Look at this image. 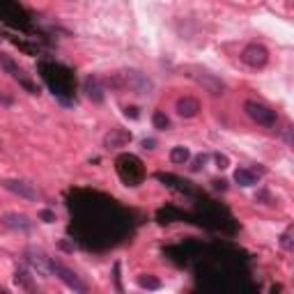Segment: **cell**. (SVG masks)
<instances>
[{"label":"cell","instance_id":"cell-1","mask_svg":"<svg viewBox=\"0 0 294 294\" xmlns=\"http://www.w3.org/2000/svg\"><path fill=\"white\" fill-rule=\"evenodd\" d=\"M115 85H118V88H129V90L136 92V94H152L154 92L152 78H147L145 74L134 72V69L120 72L118 76H115Z\"/></svg>","mask_w":294,"mask_h":294},{"label":"cell","instance_id":"cell-2","mask_svg":"<svg viewBox=\"0 0 294 294\" xmlns=\"http://www.w3.org/2000/svg\"><path fill=\"white\" fill-rule=\"evenodd\" d=\"M118 172L129 186H136V184H140V180H142L140 161H138L136 156H131V154H122V156L118 158Z\"/></svg>","mask_w":294,"mask_h":294},{"label":"cell","instance_id":"cell-3","mask_svg":"<svg viewBox=\"0 0 294 294\" xmlns=\"http://www.w3.org/2000/svg\"><path fill=\"white\" fill-rule=\"evenodd\" d=\"M244 110H246V115H248L253 122H258L260 126H276V122H278L276 110H272V108L264 106V104L246 102L244 104Z\"/></svg>","mask_w":294,"mask_h":294},{"label":"cell","instance_id":"cell-4","mask_svg":"<svg viewBox=\"0 0 294 294\" xmlns=\"http://www.w3.org/2000/svg\"><path fill=\"white\" fill-rule=\"evenodd\" d=\"M48 269H51V274H56L60 280H62L64 285H67L69 290H74V292H88V285L80 280L76 274L69 269V266H64L62 262H58V260H53L51 258V262H48Z\"/></svg>","mask_w":294,"mask_h":294},{"label":"cell","instance_id":"cell-5","mask_svg":"<svg viewBox=\"0 0 294 294\" xmlns=\"http://www.w3.org/2000/svg\"><path fill=\"white\" fill-rule=\"evenodd\" d=\"M242 60L253 69H262L269 62V51H266L262 44H248L242 51Z\"/></svg>","mask_w":294,"mask_h":294},{"label":"cell","instance_id":"cell-6","mask_svg":"<svg viewBox=\"0 0 294 294\" xmlns=\"http://www.w3.org/2000/svg\"><path fill=\"white\" fill-rule=\"evenodd\" d=\"M0 64H2V67H5L7 72H10L12 76H14V78H16L18 83H21L23 88H26V90L30 92V94H37V92H40V88H37V85H34L32 80H30L28 76H26V72H23V69L18 67V64L14 62V60H12V58H7V56H0Z\"/></svg>","mask_w":294,"mask_h":294},{"label":"cell","instance_id":"cell-7","mask_svg":"<svg viewBox=\"0 0 294 294\" xmlns=\"http://www.w3.org/2000/svg\"><path fill=\"white\" fill-rule=\"evenodd\" d=\"M2 186L7 188V191L16 193L18 198H26V200H37L40 198V193L32 188V184H28V182H21V180H5L2 182Z\"/></svg>","mask_w":294,"mask_h":294},{"label":"cell","instance_id":"cell-8","mask_svg":"<svg viewBox=\"0 0 294 294\" xmlns=\"http://www.w3.org/2000/svg\"><path fill=\"white\" fill-rule=\"evenodd\" d=\"M26 260H28V264L32 266L34 272H40V274H51V269H48V262H51V258L48 255H44L42 250H34V248H30V250H26Z\"/></svg>","mask_w":294,"mask_h":294},{"label":"cell","instance_id":"cell-9","mask_svg":"<svg viewBox=\"0 0 294 294\" xmlns=\"http://www.w3.org/2000/svg\"><path fill=\"white\" fill-rule=\"evenodd\" d=\"M198 83L214 96H218V94L226 92V83H223L220 78H216V76H212V74H198Z\"/></svg>","mask_w":294,"mask_h":294},{"label":"cell","instance_id":"cell-10","mask_svg":"<svg viewBox=\"0 0 294 294\" xmlns=\"http://www.w3.org/2000/svg\"><path fill=\"white\" fill-rule=\"evenodd\" d=\"M175 108L182 118H196L200 113V102L193 96H182V99H177Z\"/></svg>","mask_w":294,"mask_h":294},{"label":"cell","instance_id":"cell-11","mask_svg":"<svg viewBox=\"0 0 294 294\" xmlns=\"http://www.w3.org/2000/svg\"><path fill=\"white\" fill-rule=\"evenodd\" d=\"M2 226L12 228V230H30V228H32V220L26 214H5L2 216Z\"/></svg>","mask_w":294,"mask_h":294},{"label":"cell","instance_id":"cell-12","mask_svg":"<svg viewBox=\"0 0 294 294\" xmlns=\"http://www.w3.org/2000/svg\"><path fill=\"white\" fill-rule=\"evenodd\" d=\"M85 92H88V96H90L94 104H102L104 102V90H102V83H99V78H94V76H90V78H85Z\"/></svg>","mask_w":294,"mask_h":294},{"label":"cell","instance_id":"cell-13","mask_svg":"<svg viewBox=\"0 0 294 294\" xmlns=\"http://www.w3.org/2000/svg\"><path fill=\"white\" fill-rule=\"evenodd\" d=\"M234 182L239 186H253V184H258V172L250 168H239L234 170Z\"/></svg>","mask_w":294,"mask_h":294},{"label":"cell","instance_id":"cell-14","mask_svg":"<svg viewBox=\"0 0 294 294\" xmlns=\"http://www.w3.org/2000/svg\"><path fill=\"white\" fill-rule=\"evenodd\" d=\"M129 140H131V134H126L122 129H113L104 142H106V147H124Z\"/></svg>","mask_w":294,"mask_h":294},{"label":"cell","instance_id":"cell-15","mask_svg":"<svg viewBox=\"0 0 294 294\" xmlns=\"http://www.w3.org/2000/svg\"><path fill=\"white\" fill-rule=\"evenodd\" d=\"M188 156H191V154H188V150L186 147H172V152H170V161H172V164H186L188 161Z\"/></svg>","mask_w":294,"mask_h":294},{"label":"cell","instance_id":"cell-16","mask_svg":"<svg viewBox=\"0 0 294 294\" xmlns=\"http://www.w3.org/2000/svg\"><path fill=\"white\" fill-rule=\"evenodd\" d=\"M14 280H16L18 288L32 290V278H30V274L26 272V269H16V274H14Z\"/></svg>","mask_w":294,"mask_h":294},{"label":"cell","instance_id":"cell-17","mask_svg":"<svg viewBox=\"0 0 294 294\" xmlns=\"http://www.w3.org/2000/svg\"><path fill=\"white\" fill-rule=\"evenodd\" d=\"M138 285H140L142 290H158L161 288V280L154 276H147V274H142V276H138Z\"/></svg>","mask_w":294,"mask_h":294},{"label":"cell","instance_id":"cell-18","mask_svg":"<svg viewBox=\"0 0 294 294\" xmlns=\"http://www.w3.org/2000/svg\"><path fill=\"white\" fill-rule=\"evenodd\" d=\"M152 122H154V126H156V129H168V126H170L168 115H166V113H161V110H156V113H154Z\"/></svg>","mask_w":294,"mask_h":294},{"label":"cell","instance_id":"cell-19","mask_svg":"<svg viewBox=\"0 0 294 294\" xmlns=\"http://www.w3.org/2000/svg\"><path fill=\"white\" fill-rule=\"evenodd\" d=\"M292 228H288V230L283 232V237H280V244H283V248L285 250H292L294 248V244H292Z\"/></svg>","mask_w":294,"mask_h":294},{"label":"cell","instance_id":"cell-20","mask_svg":"<svg viewBox=\"0 0 294 294\" xmlns=\"http://www.w3.org/2000/svg\"><path fill=\"white\" fill-rule=\"evenodd\" d=\"M204 161H207V156H204V154H200V156L196 158V161H193V166H191V168H193V170H200V168L204 166Z\"/></svg>","mask_w":294,"mask_h":294},{"label":"cell","instance_id":"cell-21","mask_svg":"<svg viewBox=\"0 0 294 294\" xmlns=\"http://www.w3.org/2000/svg\"><path fill=\"white\" fill-rule=\"evenodd\" d=\"M40 216H42V220H46V223H51V220H56V216H53V212H48V210H44Z\"/></svg>","mask_w":294,"mask_h":294},{"label":"cell","instance_id":"cell-22","mask_svg":"<svg viewBox=\"0 0 294 294\" xmlns=\"http://www.w3.org/2000/svg\"><path fill=\"white\" fill-rule=\"evenodd\" d=\"M216 164H218V168H228V156H223V154H216Z\"/></svg>","mask_w":294,"mask_h":294},{"label":"cell","instance_id":"cell-23","mask_svg":"<svg viewBox=\"0 0 294 294\" xmlns=\"http://www.w3.org/2000/svg\"><path fill=\"white\" fill-rule=\"evenodd\" d=\"M124 113H126V115H131V118H138V113H136V108H134V106H131V108H126Z\"/></svg>","mask_w":294,"mask_h":294},{"label":"cell","instance_id":"cell-24","mask_svg":"<svg viewBox=\"0 0 294 294\" xmlns=\"http://www.w3.org/2000/svg\"><path fill=\"white\" fill-rule=\"evenodd\" d=\"M214 186L220 188V191H226V182H223V180H220V182H214Z\"/></svg>","mask_w":294,"mask_h":294},{"label":"cell","instance_id":"cell-25","mask_svg":"<svg viewBox=\"0 0 294 294\" xmlns=\"http://www.w3.org/2000/svg\"><path fill=\"white\" fill-rule=\"evenodd\" d=\"M142 147H147V150H152V147H154V140H142Z\"/></svg>","mask_w":294,"mask_h":294},{"label":"cell","instance_id":"cell-26","mask_svg":"<svg viewBox=\"0 0 294 294\" xmlns=\"http://www.w3.org/2000/svg\"><path fill=\"white\" fill-rule=\"evenodd\" d=\"M0 150H2V142H0Z\"/></svg>","mask_w":294,"mask_h":294}]
</instances>
